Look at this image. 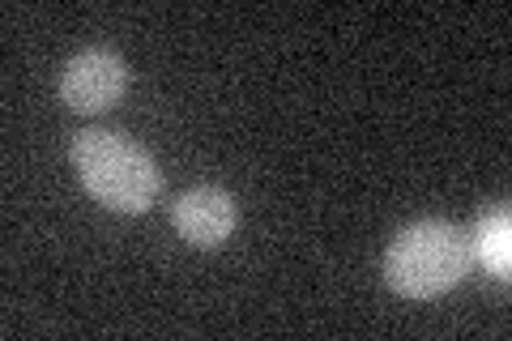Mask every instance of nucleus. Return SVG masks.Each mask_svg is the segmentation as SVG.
Masks as SVG:
<instances>
[{
	"label": "nucleus",
	"instance_id": "nucleus-4",
	"mask_svg": "<svg viewBox=\"0 0 512 341\" xmlns=\"http://www.w3.org/2000/svg\"><path fill=\"white\" fill-rule=\"evenodd\" d=\"M171 222L192 248H222L235 231V197L218 184H197L175 197Z\"/></svg>",
	"mask_w": 512,
	"mask_h": 341
},
{
	"label": "nucleus",
	"instance_id": "nucleus-1",
	"mask_svg": "<svg viewBox=\"0 0 512 341\" xmlns=\"http://www.w3.org/2000/svg\"><path fill=\"white\" fill-rule=\"evenodd\" d=\"M73 167L90 197L116 214H146L163 192L154 154L111 128H82L73 137Z\"/></svg>",
	"mask_w": 512,
	"mask_h": 341
},
{
	"label": "nucleus",
	"instance_id": "nucleus-2",
	"mask_svg": "<svg viewBox=\"0 0 512 341\" xmlns=\"http://www.w3.org/2000/svg\"><path fill=\"white\" fill-rule=\"evenodd\" d=\"M470 273V239L444 218H419L393 235L384 282L406 299H440Z\"/></svg>",
	"mask_w": 512,
	"mask_h": 341
},
{
	"label": "nucleus",
	"instance_id": "nucleus-5",
	"mask_svg": "<svg viewBox=\"0 0 512 341\" xmlns=\"http://www.w3.org/2000/svg\"><path fill=\"white\" fill-rule=\"evenodd\" d=\"M470 248L478 252V261L487 265V273L508 278V269H512V214L504 205H491L487 214L478 218Z\"/></svg>",
	"mask_w": 512,
	"mask_h": 341
},
{
	"label": "nucleus",
	"instance_id": "nucleus-3",
	"mask_svg": "<svg viewBox=\"0 0 512 341\" xmlns=\"http://www.w3.org/2000/svg\"><path fill=\"white\" fill-rule=\"evenodd\" d=\"M128 90V60L111 47H86L77 52L60 73V99L64 107L94 116V111H107L111 103H120Z\"/></svg>",
	"mask_w": 512,
	"mask_h": 341
}]
</instances>
